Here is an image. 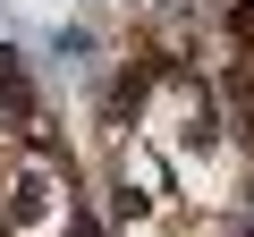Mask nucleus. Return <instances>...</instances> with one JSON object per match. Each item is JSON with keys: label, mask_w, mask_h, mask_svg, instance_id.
<instances>
[{"label": "nucleus", "mask_w": 254, "mask_h": 237, "mask_svg": "<svg viewBox=\"0 0 254 237\" xmlns=\"http://www.w3.org/2000/svg\"><path fill=\"white\" fill-rule=\"evenodd\" d=\"M9 212H17V220H43V186H34V178H26V186H17V195H9Z\"/></svg>", "instance_id": "nucleus-2"}, {"label": "nucleus", "mask_w": 254, "mask_h": 237, "mask_svg": "<svg viewBox=\"0 0 254 237\" xmlns=\"http://www.w3.org/2000/svg\"><path fill=\"white\" fill-rule=\"evenodd\" d=\"M0 102H9L17 118H34V85H26V68H17V51H0Z\"/></svg>", "instance_id": "nucleus-1"}]
</instances>
